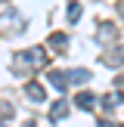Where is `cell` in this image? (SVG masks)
I'll return each instance as SVG.
<instances>
[{"label": "cell", "mask_w": 124, "mask_h": 127, "mask_svg": "<svg viewBox=\"0 0 124 127\" xmlns=\"http://www.w3.org/2000/svg\"><path fill=\"white\" fill-rule=\"evenodd\" d=\"M16 65L43 68V65H47V50H43V47H31V50H22V53L16 56Z\"/></svg>", "instance_id": "1"}, {"label": "cell", "mask_w": 124, "mask_h": 127, "mask_svg": "<svg viewBox=\"0 0 124 127\" xmlns=\"http://www.w3.org/2000/svg\"><path fill=\"white\" fill-rule=\"evenodd\" d=\"M25 96H28L31 102H43V99H47V90H43L37 81H28V84H25Z\"/></svg>", "instance_id": "2"}, {"label": "cell", "mask_w": 124, "mask_h": 127, "mask_svg": "<svg viewBox=\"0 0 124 127\" xmlns=\"http://www.w3.org/2000/svg\"><path fill=\"white\" fill-rule=\"evenodd\" d=\"M121 102H124V93H121V90H109V93H105V96H102V109H105V112L118 109V105H121Z\"/></svg>", "instance_id": "3"}, {"label": "cell", "mask_w": 124, "mask_h": 127, "mask_svg": "<svg viewBox=\"0 0 124 127\" xmlns=\"http://www.w3.org/2000/svg\"><path fill=\"white\" fill-rule=\"evenodd\" d=\"M74 105H78V109H84V112H93V105H96V96H93L90 90H84V93H78V96H74Z\"/></svg>", "instance_id": "4"}, {"label": "cell", "mask_w": 124, "mask_h": 127, "mask_svg": "<svg viewBox=\"0 0 124 127\" xmlns=\"http://www.w3.org/2000/svg\"><path fill=\"white\" fill-rule=\"evenodd\" d=\"M102 62H105L109 68H121V65H124V47H115L109 56H102Z\"/></svg>", "instance_id": "5"}, {"label": "cell", "mask_w": 124, "mask_h": 127, "mask_svg": "<svg viewBox=\"0 0 124 127\" xmlns=\"http://www.w3.org/2000/svg\"><path fill=\"white\" fill-rule=\"evenodd\" d=\"M65 115H68V102L65 99H56V102L50 105V121H62Z\"/></svg>", "instance_id": "6"}, {"label": "cell", "mask_w": 124, "mask_h": 127, "mask_svg": "<svg viewBox=\"0 0 124 127\" xmlns=\"http://www.w3.org/2000/svg\"><path fill=\"white\" fill-rule=\"evenodd\" d=\"M65 74H68V84H87V81L93 78L87 68H71V71H65Z\"/></svg>", "instance_id": "7"}, {"label": "cell", "mask_w": 124, "mask_h": 127, "mask_svg": "<svg viewBox=\"0 0 124 127\" xmlns=\"http://www.w3.org/2000/svg\"><path fill=\"white\" fill-rule=\"evenodd\" d=\"M50 84H53L59 93H65V87H68V74H65V71H50Z\"/></svg>", "instance_id": "8"}, {"label": "cell", "mask_w": 124, "mask_h": 127, "mask_svg": "<svg viewBox=\"0 0 124 127\" xmlns=\"http://www.w3.org/2000/svg\"><path fill=\"white\" fill-rule=\"evenodd\" d=\"M50 47H53V50H65L68 47V37L56 31V34H50Z\"/></svg>", "instance_id": "9"}, {"label": "cell", "mask_w": 124, "mask_h": 127, "mask_svg": "<svg viewBox=\"0 0 124 127\" xmlns=\"http://www.w3.org/2000/svg\"><path fill=\"white\" fill-rule=\"evenodd\" d=\"M78 19H81V3H74V0H71V3H68V22H78Z\"/></svg>", "instance_id": "10"}, {"label": "cell", "mask_w": 124, "mask_h": 127, "mask_svg": "<svg viewBox=\"0 0 124 127\" xmlns=\"http://www.w3.org/2000/svg\"><path fill=\"white\" fill-rule=\"evenodd\" d=\"M12 115V105H0V118H9Z\"/></svg>", "instance_id": "11"}, {"label": "cell", "mask_w": 124, "mask_h": 127, "mask_svg": "<svg viewBox=\"0 0 124 127\" xmlns=\"http://www.w3.org/2000/svg\"><path fill=\"white\" fill-rule=\"evenodd\" d=\"M99 127H118L115 121H99Z\"/></svg>", "instance_id": "12"}, {"label": "cell", "mask_w": 124, "mask_h": 127, "mask_svg": "<svg viewBox=\"0 0 124 127\" xmlns=\"http://www.w3.org/2000/svg\"><path fill=\"white\" fill-rule=\"evenodd\" d=\"M25 127H34V124H25Z\"/></svg>", "instance_id": "13"}, {"label": "cell", "mask_w": 124, "mask_h": 127, "mask_svg": "<svg viewBox=\"0 0 124 127\" xmlns=\"http://www.w3.org/2000/svg\"><path fill=\"white\" fill-rule=\"evenodd\" d=\"M121 127H124V124H121Z\"/></svg>", "instance_id": "14"}]
</instances>
